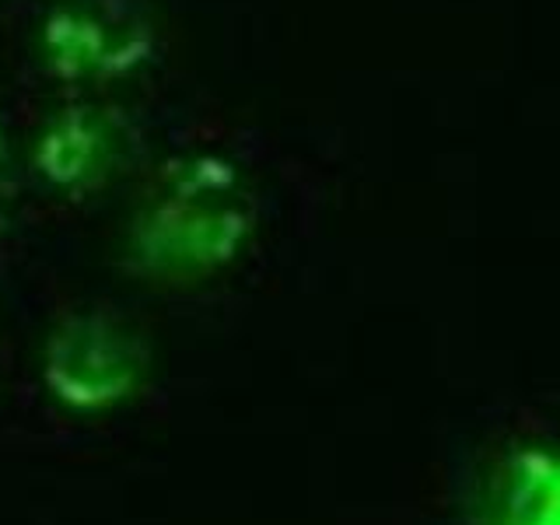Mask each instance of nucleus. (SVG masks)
I'll use <instances>...</instances> for the list:
<instances>
[{"instance_id":"nucleus-1","label":"nucleus","mask_w":560,"mask_h":525,"mask_svg":"<svg viewBox=\"0 0 560 525\" xmlns=\"http://www.w3.org/2000/svg\"><path fill=\"white\" fill-rule=\"evenodd\" d=\"M249 224L245 192L221 162L175 168L137 221V253L158 270H203L232 256Z\"/></svg>"},{"instance_id":"nucleus-2","label":"nucleus","mask_w":560,"mask_h":525,"mask_svg":"<svg viewBox=\"0 0 560 525\" xmlns=\"http://www.w3.org/2000/svg\"><path fill=\"white\" fill-rule=\"evenodd\" d=\"M148 39L130 8L88 0L52 14L46 52L67 78H109L140 60Z\"/></svg>"},{"instance_id":"nucleus-3","label":"nucleus","mask_w":560,"mask_h":525,"mask_svg":"<svg viewBox=\"0 0 560 525\" xmlns=\"http://www.w3.org/2000/svg\"><path fill=\"white\" fill-rule=\"evenodd\" d=\"M487 525H560V448H518L501 463Z\"/></svg>"},{"instance_id":"nucleus-4","label":"nucleus","mask_w":560,"mask_h":525,"mask_svg":"<svg viewBox=\"0 0 560 525\" xmlns=\"http://www.w3.org/2000/svg\"><path fill=\"white\" fill-rule=\"evenodd\" d=\"M119 133L98 109H74L57 119L43 137V172L52 183L84 189L113 172Z\"/></svg>"}]
</instances>
